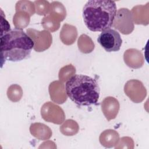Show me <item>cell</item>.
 <instances>
[{"label":"cell","mask_w":149,"mask_h":149,"mask_svg":"<svg viewBox=\"0 0 149 149\" xmlns=\"http://www.w3.org/2000/svg\"><path fill=\"white\" fill-rule=\"evenodd\" d=\"M117 12L115 1L91 0L83 9V17L86 27L92 31H102L113 26Z\"/></svg>","instance_id":"cell-1"},{"label":"cell","mask_w":149,"mask_h":149,"mask_svg":"<svg viewBox=\"0 0 149 149\" xmlns=\"http://www.w3.org/2000/svg\"><path fill=\"white\" fill-rule=\"evenodd\" d=\"M34 47L32 38L22 30L15 29L1 35V67L6 61L17 62L28 58Z\"/></svg>","instance_id":"cell-2"},{"label":"cell","mask_w":149,"mask_h":149,"mask_svg":"<svg viewBox=\"0 0 149 149\" xmlns=\"http://www.w3.org/2000/svg\"><path fill=\"white\" fill-rule=\"evenodd\" d=\"M67 95L80 106L97 104L100 97V87L97 81L84 74H74L66 82Z\"/></svg>","instance_id":"cell-3"},{"label":"cell","mask_w":149,"mask_h":149,"mask_svg":"<svg viewBox=\"0 0 149 149\" xmlns=\"http://www.w3.org/2000/svg\"><path fill=\"white\" fill-rule=\"evenodd\" d=\"M98 42L107 52L118 51L122 44V40L119 32L109 29L101 31L97 38Z\"/></svg>","instance_id":"cell-4"},{"label":"cell","mask_w":149,"mask_h":149,"mask_svg":"<svg viewBox=\"0 0 149 149\" xmlns=\"http://www.w3.org/2000/svg\"><path fill=\"white\" fill-rule=\"evenodd\" d=\"M113 26L123 34H129L134 29L131 12L127 8H120L117 10Z\"/></svg>","instance_id":"cell-5"},{"label":"cell","mask_w":149,"mask_h":149,"mask_svg":"<svg viewBox=\"0 0 149 149\" xmlns=\"http://www.w3.org/2000/svg\"><path fill=\"white\" fill-rule=\"evenodd\" d=\"M119 104L117 100L113 97L105 98L102 103V110L106 118L110 120L114 119L118 114Z\"/></svg>","instance_id":"cell-6"},{"label":"cell","mask_w":149,"mask_h":149,"mask_svg":"<svg viewBox=\"0 0 149 149\" xmlns=\"http://www.w3.org/2000/svg\"><path fill=\"white\" fill-rule=\"evenodd\" d=\"M124 61L126 65L133 68H138L134 59L143 62V55L141 53L135 49H129L125 51L124 54Z\"/></svg>","instance_id":"cell-7"},{"label":"cell","mask_w":149,"mask_h":149,"mask_svg":"<svg viewBox=\"0 0 149 149\" xmlns=\"http://www.w3.org/2000/svg\"><path fill=\"white\" fill-rule=\"evenodd\" d=\"M50 14H55L59 20L62 21L66 16V10L62 3L58 1H54L51 4Z\"/></svg>","instance_id":"cell-8"},{"label":"cell","mask_w":149,"mask_h":149,"mask_svg":"<svg viewBox=\"0 0 149 149\" xmlns=\"http://www.w3.org/2000/svg\"><path fill=\"white\" fill-rule=\"evenodd\" d=\"M42 24L45 29H48L52 31L57 30L59 27V22H57L56 20H54L53 19L51 18L50 16L44 17Z\"/></svg>","instance_id":"cell-9"},{"label":"cell","mask_w":149,"mask_h":149,"mask_svg":"<svg viewBox=\"0 0 149 149\" xmlns=\"http://www.w3.org/2000/svg\"><path fill=\"white\" fill-rule=\"evenodd\" d=\"M34 3L36 6L37 13L38 15L40 14L41 9H43L44 14L46 15L48 12L49 10V7L51 6V5L49 6V2L45 1H36L34 2Z\"/></svg>","instance_id":"cell-10"},{"label":"cell","mask_w":149,"mask_h":149,"mask_svg":"<svg viewBox=\"0 0 149 149\" xmlns=\"http://www.w3.org/2000/svg\"><path fill=\"white\" fill-rule=\"evenodd\" d=\"M1 36L10 30V25L8 22V21L6 20L5 17H4L3 12L1 9Z\"/></svg>","instance_id":"cell-11"}]
</instances>
